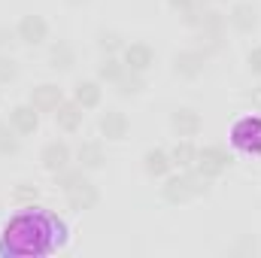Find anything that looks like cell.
<instances>
[{
	"mask_svg": "<svg viewBox=\"0 0 261 258\" xmlns=\"http://www.w3.org/2000/svg\"><path fill=\"white\" fill-rule=\"evenodd\" d=\"M164 179L167 183L161 186V197L167 203H189V200H197V197L210 194V179L203 173H197L195 167L179 170L176 176H164Z\"/></svg>",
	"mask_w": 261,
	"mask_h": 258,
	"instance_id": "1",
	"label": "cell"
},
{
	"mask_svg": "<svg viewBox=\"0 0 261 258\" xmlns=\"http://www.w3.org/2000/svg\"><path fill=\"white\" fill-rule=\"evenodd\" d=\"M228 167H231V155H228L222 146H203V149H197L195 170H197V173H203L206 179L222 176Z\"/></svg>",
	"mask_w": 261,
	"mask_h": 258,
	"instance_id": "2",
	"label": "cell"
},
{
	"mask_svg": "<svg viewBox=\"0 0 261 258\" xmlns=\"http://www.w3.org/2000/svg\"><path fill=\"white\" fill-rule=\"evenodd\" d=\"M15 37L21 46H43L49 40V21L43 15H21L15 24Z\"/></svg>",
	"mask_w": 261,
	"mask_h": 258,
	"instance_id": "3",
	"label": "cell"
},
{
	"mask_svg": "<svg viewBox=\"0 0 261 258\" xmlns=\"http://www.w3.org/2000/svg\"><path fill=\"white\" fill-rule=\"evenodd\" d=\"M206 70V52L200 49H182L173 55V73L179 79H197Z\"/></svg>",
	"mask_w": 261,
	"mask_h": 258,
	"instance_id": "4",
	"label": "cell"
},
{
	"mask_svg": "<svg viewBox=\"0 0 261 258\" xmlns=\"http://www.w3.org/2000/svg\"><path fill=\"white\" fill-rule=\"evenodd\" d=\"M170 128H173L176 137L192 140V137H197L203 131V119H200V113L192 110V107H179V110L170 113Z\"/></svg>",
	"mask_w": 261,
	"mask_h": 258,
	"instance_id": "5",
	"label": "cell"
},
{
	"mask_svg": "<svg viewBox=\"0 0 261 258\" xmlns=\"http://www.w3.org/2000/svg\"><path fill=\"white\" fill-rule=\"evenodd\" d=\"M231 137H234V146L240 152H261V119L237 122L234 131H231Z\"/></svg>",
	"mask_w": 261,
	"mask_h": 258,
	"instance_id": "6",
	"label": "cell"
},
{
	"mask_svg": "<svg viewBox=\"0 0 261 258\" xmlns=\"http://www.w3.org/2000/svg\"><path fill=\"white\" fill-rule=\"evenodd\" d=\"M40 164L55 176L58 170H64V167L73 164V152H70V146H67L64 140H52V143L43 146V152H40Z\"/></svg>",
	"mask_w": 261,
	"mask_h": 258,
	"instance_id": "7",
	"label": "cell"
},
{
	"mask_svg": "<svg viewBox=\"0 0 261 258\" xmlns=\"http://www.w3.org/2000/svg\"><path fill=\"white\" fill-rule=\"evenodd\" d=\"M122 61H125V67L134 70V73H146V70L155 67V52H152L149 43H128V46L122 49Z\"/></svg>",
	"mask_w": 261,
	"mask_h": 258,
	"instance_id": "8",
	"label": "cell"
},
{
	"mask_svg": "<svg viewBox=\"0 0 261 258\" xmlns=\"http://www.w3.org/2000/svg\"><path fill=\"white\" fill-rule=\"evenodd\" d=\"M76 164L85 170V173H91V170H100L103 164H107V149H103V143H97V140H85V143H79V149H76Z\"/></svg>",
	"mask_w": 261,
	"mask_h": 258,
	"instance_id": "9",
	"label": "cell"
},
{
	"mask_svg": "<svg viewBox=\"0 0 261 258\" xmlns=\"http://www.w3.org/2000/svg\"><path fill=\"white\" fill-rule=\"evenodd\" d=\"M97 131H100V137H107V140H125L128 131H130V119L122 110H107V113L97 119Z\"/></svg>",
	"mask_w": 261,
	"mask_h": 258,
	"instance_id": "10",
	"label": "cell"
},
{
	"mask_svg": "<svg viewBox=\"0 0 261 258\" xmlns=\"http://www.w3.org/2000/svg\"><path fill=\"white\" fill-rule=\"evenodd\" d=\"M9 125L18 131L21 137L37 134V128H40V110L34 104H18V107L9 110Z\"/></svg>",
	"mask_w": 261,
	"mask_h": 258,
	"instance_id": "11",
	"label": "cell"
},
{
	"mask_svg": "<svg viewBox=\"0 0 261 258\" xmlns=\"http://www.w3.org/2000/svg\"><path fill=\"white\" fill-rule=\"evenodd\" d=\"M61 100H64V94H61V88L52 85V82H43V85L31 88V94H28V104H34L40 113H55Z\"/></svg>",
	"mask_w": 261,
	"mask_h": 258,
	"instance_id": "12",
	"label": "cell"
},
{
	"mask_svg": "<svg viewBox=\"0 0 261 258\" xmlns=\"http://www.w3.org/2000/svg\"><path fill=\"white\" fill-rule=\"evenodd\" d=\"M52 116H55V125L61 131H67V134H76V131L82 128V122H85V110L76 100H61Z\"/></svg>",
	"mask_w": 261,
	"mask_h": 258,
	"instance_id": "13",
	"label": "cell"
},
{
	"mask_svg": "<svg viewBox=\"0 0 261 258\" xmlns=\"http://www.w3.org/2000/svg\"><path fill=\"white\" fill-rule=\"evenodd\" d=\"M228 24L237 31V34H252L255 31V24H258V9L252 6V3H234L231 6V12H228Z\"/></svg>",
	"mask_w": 261,
	"mask_h": 258,
	"instance_id": "14",
	"label": "cell"
},
{
	"mask_svg": "<svg viewBox=\"0 0 261 258\" xmlns=\"http://www.w3.org/2000/svg\"><path fill=\"white\" fill-rule=\"evenodd\" d=\"M73 100H76L82 110H97L100 100H103L100 79H79V82L73 85Z\"/></svg>",
	"mask_w": 261,
	"mask_h": 258,
	"instance_id": "15",
	"label": "cell"
},
{
	"mask_svg": "<svg viewBox=\"0 0 261 258\" xmlns=\"http://www.w3.org/2000/svg\"><path fill=\"white\" fill-rule=\"evenodd\" d=\"M97 203H100V189L94 183H88V179L82 186H76L73 192H67V207L70 210H79L82 213V210H94Z\"/></svg>",
	"mask_w": 261,
	"mask_h": 258,
	"instance_id": "16",
	"label": "cell"
},
{
	"mask_svg": "<svg viewBox=\"0 0 261 258\" xmlns=\"http://www.w3.org/2000/svg\"><path fill=\"white\" fill-rule=\"evenodd\" d=\"M143 170H146L152 179H164V176H170V170H173L170 152H164V149H149V152L143 155Z\"/></svg>",
	"mask_w": 261,
	"mask_h": 258,
	"instance_id": "17",
	"label": "cell"
},
{
	"mask_svg": "<svg viewBox=\"0 0 261 258\" xmlns=\"http://www.w3.org/2000/svg\"><path fill=\"white\" fill-rule=\"evenodd\" d=\"M73 64H76V49L67 40L52 43V49H49V67L58 70V73H67V70H73Z\"/></svg>",
	"mask_w": 261,
	"mask_h": 258,
	"instance_id": "18",
	"label": "cell"
},
{
	"mask_svg": "<svg viewBox=\"0 0 261 258\" xmlns=\"http://www.w3.org/2000/svg\"><path fill=\"white\" fill-rule=\"evenodd\" d=\"M128 67L122 61V55H103L100 58V64H97V79L100 82H110V85H116L119 79H122V73H125Z\"/></svg>",
	"mask_w": 261,
	"mask_h": 258,
	"instance_id": "19",
	"label": "cell"
},
{
	"mask_svg": "<svg viewBox=\"0 0 261 258\" xmlns=\"http://www.w3.org/2000/svg\"><path fill=\"white\" fill-rule=\"evenodd\" d=\"M170 161H173V167H179V170H192L197 161V146L192 140H179L173 149H170Z\"/></svg>",
	"mask_w": 261,
	"mask_h": 258,
	"instance_id": "20",
	"label": "cell"
},
{
	"mask_svg": "<svg viewBox=\"0 0 261 258\" xmlns=\"http://www.w3.org/2000/svg\"><path fill=\"white\" fill-rule=\"evenodd\" d=\"M82 183H85V170H82L79 164H76V167L70 164V167H64V170H58V173H55V186H58L64 194L73 192V189H76V186H82Z\"/></svg>",
	"mask_w": 261,
	"mask_h": 258,
	"instance_id": "21",
	"label": "cell"
},
{
	"mask_svg": "<svg viewBox=\"0 0 261 258\" xmlns=\"http://www.w3.org/2000/svg\"><path fill=\"white\" fill-rule=\"evenodd\" d=\"M125 46H128V43H125V37H122L119 31H100V34H97V49H100V55H122Z\"/></svg>",
	"mask_w": 261,
	"mask_h": 258,
	"instance_id": "22",
	"label": "cell"
},
{
	"mask_svg": "<svg viewBox=\"0 0 261 258\" xmlns=\"http://www.w3.org/2000/svg\"><path fill=\"white\" fill-rule=\"evenodd\" d=\"M21 149V134L9 122H0V155H18Z\"/></svg>",
	"mask_w": 261,
	"mask_h": 258,
	"instance_id": "23",
	"label": "cell"
},
{
	"mask_svg": "<svg viewBox=\"0 0 261 258\" xmlns=\"http://www.w3.org/2000/svg\"><path fill=\"white\" fill-rule=\"evenodd\" d=\"M143 88H146L143 73H134V70H125V73H122V79L116 82V91H119L122 97H134V94H140Z\"/></svg>",
	"mask_w": 261,
	"mask_h": 258,
	"instance_id": "24",
	"label": "cell"
},
{
	"mask_svg": "<svg viewBox=\"0 0 261 258\" xmlns=\"http://www.w3.org/2000/svg\"><path fill=\"white\" fill-rule=\"evenodd\" d=\"M12 200H15L18 207H34V203L40 200L37 183H15V186H12Z\"/></svg>",
	"mask_w": 261,
	"mask_h": 258,
	"instance_id": "25",
	"label": "cell"
},
{
	"mask_svg": "<svg viewBox=\"0 0 261 258\" xmlns=\"http://www.w3.org/2000/svg\"><path fill=\"white\" fill-rule=\"evenodd\" d=\"M15 76H18V61H15L12 55H3V52H0V85L12 82Z\"/></svg>",
	"mask_w": 261,
	"mask_h": 258,
	"instance_id": "26",
	"label": "cell"
},
{
	"mask_svg": "<svg viewBox=\"0 0 261 258\" xmlns=\"http://www.w3.org/2000/svg\"><path fill=\"white\" fill-rule=\"evenodd\" d=\"M12 43H18V37H15V28H6V24H0V49H9Z\"/></svg>",
	"mask_w": 261,
	"mask_h": 258,
	"instance_id": "27",
	"label": "cell"
},
{
	"mask_svg": "<svg viewBox=\"0 0 261 258\" xmlns=\"http://www.w3.org/2000/svg\"><path fill=\"white\" fill-rule=\"evenodd\" d=\"M246 64H249L252 73H258V76H261V46H255V49L246 55Z\"/></svg>",
	"mask_w": 261,
	"mask_h": 258,
	"instance_id": "28",
	"label": "cell"
},
{
	"mask_svg": "<svg viewBox=\"0 0 261 258\" xmlns=\"http://www.w3.org/2000/svg\"><path fill=\"white\" fill-rule=\"evenodd\" d=\"M246 100L252 104V110H261V82H258V85H252V88L246 91Z\"/></svg>",
	"mask_w": 261,
	"mask_h": 258,
	"instance_id": "29",
	"label": "cell"
},
{
	"mask_svg": "<svg viewBox=\"0 0 261 258\" xmlns=\"http://www.w3.org/2000/svg\"><path fill=\"white\" fill-rule=\"evenodd\" d=\"M167 6H170V9H176V12H186V9H192V6H195V0H167Z\"/></svg>",
	"mask_w": 261,
	"mask_h": 258,
	"instance_id": "30",
	"label": "cell"
},
{
	"mask_svg": "<svg viewBox=\"0 0 261 258\" xmlns=\"http://www.w3.org/2000/svg\"><path fill=\"white\" fill-rule=\"evenodd\" d=\"M255 249H258V246H255V240H249V237L234 246V252H255Z\"/></svg>",
	"mask_w": 261,
	"mask_h": 258,
	"instance_id": "31",
	"label": "cell"
},
{
	"mask_svg": "<svg viewBox=\"0 0 261 258\" xmlns=\"http://www.w3.org/2000/svg\"><path fill=\"white\" fill-rule=\"evenodd\" d=\"M67 3H73V6H79V3H85V0H67Z\"/></svg>",
	"mask_w": 261,
	"mask_h": 258,
	"instance_id": "32",
	"label": "cell"
}]
</instances>
